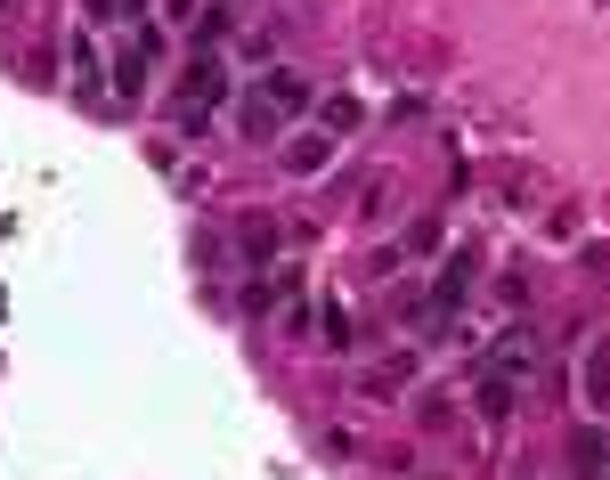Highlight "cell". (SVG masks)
<instances>
[{"mask_svg": "<svg viewBox=\"0 0 610 480\" xmlns=\"http://www.w3.org/2000/svg\"><path fill=\"white\" fill-rule=\"evenodd\" d=\"M66 49H74V74H82V90H90V98H98V49H90V41H82V33H74V41H66Z\"/></svg>", "mask_w": 610, "mask_h": 480, "instance_id": "2", "label": "cell"}, {"mask_svg": "<svg viewBox=\"0 0 610 480\" xmlns=\"http://www.w3.org/2000/svg\"><path fill=\"white\" fill-rule=\"evenodd\" d=\"M212 106H220V57L204 49V66L188 74V90H179V123H188V131H196V123H204V114H212Z\"/></svg>", "mask_w": 610, "mask_h": 480, "instance_id": "1", "label": "cell"}]
</instances>
